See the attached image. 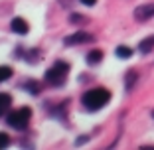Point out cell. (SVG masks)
<instances>
[{
	"mask_svg": "<svg viewBox=\"0 0 154 150\" xmlns=\"http://www.w3.org/2000/svg\"><path fill=\"white\" fill-rule=\"evenodd\" d=\"M111 101V93L103 87H97V89H89V91L83 95L81 103L87 111H99L103 109L105 105Z\"/></svg>",
	"mask_w": 154,
	"mask_h": 150,
	"instance_id": "1",
	"label": "cell"
},
{
	"mask_svg": "<svg viewBox=\"0 0 154 150\" xmlns=\"http://www.w3.org/2000/svg\"><path fill=\"white\" fill-rule=\"evenodd\" d=\"M69 73V63L67 61H55L48 71H45V83L51 87H61L67 79Z\"/></svg>",
	"mask_w": 154,
	"mask_h": 150,
	"instance_id": "2",
	"label": "cell"
},
{
	"mask_svg": "<svg viewBox=\"0 0 154 150\" xmlns=\"http://www.w3.org/2000/svg\"><path fill=\"white\" fill-rule=\"evenodd\" d=\"M30 117H32V111L28 107H22V109H16L12 113L6 115V123L12 128H18V130H26L28 123H30Z\"/></svg>",
	"mask_w": 154,
	"mask_h": 150,
	"instance_id": "3",
	"label": "cell"
},
{
	"mask_svg": "<svg viewBox=\"0 0 154 150\" xmlns=\"http://www.w3.org/2000/svg\"><path fill=\"white\" fill-rule=\"evenodd\" d=\"M91 41H95V38L91 36V34L83 32V30H79V32L71 34V36H65L63 38V46H77V44H91Z\"/></svg>",
	"mask_w": 154,
	"mask_h": 150,
	"instance_id": "4",
	"label": "cell"
},
{
	"mask_svg": "<svg viewBox=\"0 0 154 150\" xmlns=\"http://www.w3.org/2000/svg\"><path fill=\"white\" fill-rule=\"evenodd\" d=\"M134 18L138 20V22H146V20L154 18V2L142 4V6H138V8H134Z\"/></svg>",
	"mask_w": 154,
	"mask_h": 150,
	"instance_id": "5",
	"label": "cell"
},
{
	"mask_svg": "<svg viewBox=\"0 0 154 150\" xmlns=\"http://www.w3.org/2000/svg\"><path fill=\"white\" fill-rule=\"evenodd\" d=\"M10 30H12L14 34H20V36H26L28 30H30V26H28V22L24 18H14L12 22H10Z\"/></svg>",
	"mask_w": 154,
	"mask_h": 150,
	"instance_id": "6",
	"label": "cell"
},
{
	"mask_svg": "<svg viewBox=\"0 0 154 150\" xmlns=\"http://www.w3.org/2000/svg\"><path fill=\"white\" fill-rule=\"evenodd\" d=\"M10 105H12V97L8 93H0V117H4L8 113Z\"/></svg>",
	"mask_w": 154,
	"mask_h": 150,
	"instance_id": "7",
	"label": "cell"
},
{
	"mask_svg": "<svg viewBox=\"0 0 154 150\" xmlns=\"http://www.w3.org/2000/svg\"><path fill=\"white\" fill-rule=\"evenodd\" d=\"M152 50H154V36L144 38V40L138 44V51H140V54H150Z\"/></svg>",
	"mask_w": 154,
	"mask_h": 150,
	"instance_id": "8",
	"label": "cell"
},
{
	"mask_svg": "<svg viewBox=\"0 0 154 150\" xmlns=\"http://www.w3.org/2000/svg\"><path fill=\"white\" fill-rule=\"evenodd\" d=\"M103 59V51L101 50H91L89 54H87V63L89 65H97Z\"/></svg>",
	"mask_w": 154,
	"mask_h": 150,
	"instance_id": "9",
	"label": "cell"
},
{
	"mask_svg": "<svg viewBox=\"0 0 154 150\" xmlns=\"http://www.w3.org/2000/svg\"><path fill=\"white\" fill-rule=\"evenodd\" d=\"M115 55L121 57V59H128L132 55V50H131V47H127V46H119L117 50H115Z\"/></svg>",
	"mask_w": 154,
	"mask_h": 150,
	"instance_id": "10",
	"label": "cell"
},
{
	"mask_svg": "<svg viewBox=\"0 0 154 150\" xmlns=\"http://www.w3.org/2000/svg\"><path fill=\"white\" fill-rule=\"evenodd\" d=\"M12 67H8V65H0V83L8 81L10 77H12Z\"/></svg>",
	"mask_w": 154,
	"mask_h": 150,
	"instance_id": "11",
	"label": "cell"
},
{
	"mask_svg": "<svg viewBox=\"0 0 154 150\" xmlns=\"http://www.w3.org/2000/svg\"><path fill=\"white\" fill-rule=\"evenodd\" d=\"M138 79V75H136V71H128L127 73V83H125V87H127V91H131L132 85H134V81Z\"/></svg>",
	"mask_w": 154,
	"mask_h": 150,
	"instance_id": "12",
	"label": "cell"
},
{
	"mask_svg": "<svg viewBox=\"0 0 154 150\" xmlns=\"http://www.w3.org/2000/svg\"><path fill=\"white\" fill-rule=\"evenodd\" d=\"M24 87H26V89L32 93V95H38V93H40V83H36V81H28V83H24Z\"/></svg>",
	"mask_w": 154,
	"mask_h": 150,
	"instance_id": "13",
	"label": "cell"
},
{
	"mask_svg": "<svg viewBox=\"0 0 154 150\" xmlns=\"http://www.w3.org/2000/svg\"><path fill=\"white\" fill-rule=\"evenodd\" d=\"M69 22L71 24H83V22H87V18L81 16V14H71V16H69Z\"/></svg>",
	"mask_w": 154,
	"mask_h": 150,
	"instance_id": "14",
	"label": "cell"
},
{
	"mask_svg": "<svg viewBox=\"0 0 154 150\" xmlns=\"http://www.w3.org/2000/svg\"><path fill=\"white\" fill-rule=\"evenodd\" d=\"M10 144V136L6 132H0V148H6Z\"/></svg>",
	"mask_w": 154,
	"mask_h": 150,
	"instance_id": "15",
	"label": "cell"
},
{
	"mask_svg": "<svg viewBox=\"0 0 154 150\" xmlns=\"http://www.w3.org/2000/svg\"><path fill=\"white\" fill-rule=\"evenodd\" d=\"M81 2H83V4H85V6H93V4H95V2H97V0H81Z\"/></svg>",
	"mask_w": 154,
	"mask_h": 150,
	"instance_id": "16",
	"label": "cell"
},
{
	"mask_svg": "<svg viewBox=\"0 0 154 150\" xmlns=\"http://www.w3.org/2000/svg\"><path fill=\"white\" fill-rule=\"evenodd\" d=\"M83 142H87V136H79L77 138V144H83Z\"/></svg>",
	"mask_w": 154,
	"mask_h": 150,
	"instance_id": "17",
	"label": "cell"
},
{
	"mask_svg": "<svg viewBox=\"0 0 154 150\" xmlns=\"http://www.w3.org/2000/svg\"><path fill=\"white\" fill-rule=\"evenodd\" d=\"M152 117H154V111H152Z\"/></svg>",
	"mask_w": 154,
	"mask_h": 150,
	"instance_id": "18",
	"label": "cell"
}]
</instances>
